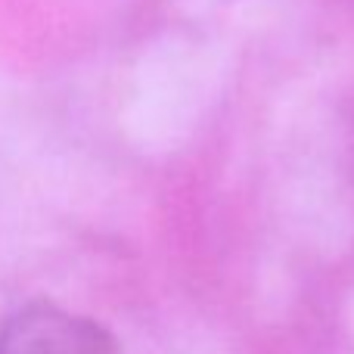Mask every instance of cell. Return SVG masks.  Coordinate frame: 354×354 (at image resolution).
Returning a JSON list of instances; mask_svg holds the SVG:
<instances>
[{"label": "cell", "instance_id": "cell-1", "mask_svg": "<svg viewBox=\"0 0 354 354\" xmlns=\"http://www.w3.org/2000/svg\"><path fill=\"white\" fill-rule=\"evenodd\" d=\"M0 354H118V345L97 320L31 301L0 326Z\"/></svg>", "mask_w": 354, "mask_h": 354}]
</instances>
